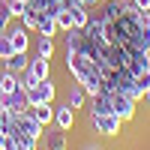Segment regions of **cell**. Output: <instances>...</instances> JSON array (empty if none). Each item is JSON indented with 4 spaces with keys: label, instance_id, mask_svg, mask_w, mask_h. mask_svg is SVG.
<instances>
[{
    "label": "cell",
    "instance_id": "d4e9b609",
    "mask_svg": "<svg viewBox=\"0 0 150 150\" xmlns=\"http://www.w3.org/2000/svg\"><path fill=\"white\" fill-rule=\"evenodd\" d=\"M102 3H111V0H102Z\"/></svg>",
    "mask_w": 150,
    "mask_h": 150
},
{
    "label": "cell",
    "instance_id": "603a6c76",
    "mask_svg": "<svg viewBox=\"0 0 150 150\" xmlns=\"http://www.w3.org/2000/svg\"><path fill=\"white\" fill-rule=\"evenodd\" d=\"M84 150H102V147H99V144H87Z\"/></svg>",
    "mask_w": 150,
    "mask_h": 150
},
{
    "label": "cell",
    "instance_id": "cb8c5ba5",
    "mask_svg": "<svg viewBox=\"0 0 150 150\" xmlns=\"http://www.w3.org/2000/svg\"><path fill=\"white\" fill-rule=\"evenodd\" d=\"M0 132H3V120H0Z\"/></svg>",
    "mask_w": 150,
    "mask_h": 150
},
{
    "label": "cell",
    "instance_id": "ba28073f",
    "mask_svg": "<svg viewBox=\"0 0 150 150\" xmlns=\"http://www.w3.org/2000/svg\"><path fill=\"white\" fill-rule=\"evenodd\" d=\"M42 138H45V150H66V147H69L66 132H63V129H57V126H54V129H48Z\"/></svg>",
    "mask_w": 150,
    "mask_h": 150
},
{
    "label": "cell",
    "instance_id": "277c9868",
    "mask_svg": "<svg viewBox=\"0 0 150 150\" xmlns=\"http://www.w3.org/2000/svg\"><path fill=\"white\" fill-rule=\"evenodd\" d=\"M36 6V3H33ZM33 30L39 33V36H57L60 30H57V21H54V15H48V12H42L39 6H36V24H33Z\"/></svg>",
    "mask_w": 150,
    "mask_h": 150
},
{
    "label": "cell",
    "instance_id": "5bb4252c",
    "mask_svg": "<svg viewBox=\"0 0 150 150\" xmlns=\"http://www.w3.org/2000/svg\"><path fill=\"white\" fill-rule=\"evenodd\" d=\"M63 45H66V51H81V45H84V30H78V27L66 30Z\"/></svg>",
    "mask_w": 150,
    "mask_h": 150
},
{
    "label": "cell",
    "instance_id": "44dd1931",
    "mask_svg": "<svg viewBox=\"0 0 150 150\" xmlns=\"http://www.w3.org/2000/svg\"><path fill=\"white\" fill-rule=\"evenodd\" d=\"M132 6L138 12H150V0H132Z\"/></svg>",
    "mask_w": 150,
    "mask_h": 150
},
{
    "label": "cell",
    "instance_id": "8fae6325",
    "mask_svg": "<svg viewBox=\"0 0 150 150\" xmlns=\"http://www.w3.org/2000/svg\"><path fill=\"white\" fill-rule=\"evenodd\" d=\"M30 111H33V117L39 120L45 129H48V126L54 123V102H45V105H33Z\"/></svg>",
    "mask_w": 150,
    "mask_h": 150
},
{
    "label": "cell",
    "instance_id": "8992f818",
    "mask_svg": "<svg viewBox=\"0 0 150 150\" xmlns=\"http://www.w3.org/2000/svg\"><path fill=\"white\" fill-rule=\"evenodd\" d=\"M27 72H30V78H33V81H45V78H51V60H45V57L36 54V57L30 60Z\"/></svg>",
    "mask_w": 150,
    "mask_h": 150
},
{
    "label": "cell",
    "instance_id": "4316f807",
    "mask_svg": "<svg viewBox=\"0 0 150 150\" xmlns=\"http://www.w3.org/2000/svg\"><path fill=\"white\" fill-rule=\"evenodd\" d=\"M147 18H150V12H147Z\"/></svg>",
    "mask_w": 150,
    "mask_h": 150
},
{
    "label": "cell",
    "instance_id": "30bf717a",
    "mask_svg": "<svg viewBox=\"0 0 150 150\" xmlns=\"http://www.w3.org/2000/svg\"><path fill=\"white\" fill-rule=\"evenodd\" d=\"M3 66L9 69V72H15V75H21L24 69L30 66V60H27V51H12L6 60H3Z\"/></svg>",
    "mask_w": 150,
    "mask_h": 150
},
{
    "label": "cell",
    "instance_id": "7c38bea8",
    "mask_svg": "<svg viewBox=\"0 0 150 150\" xmlns=\"http://www.w3.org/2000/svg\"><path fill=\"white\" fill-rule=\"evenodd\" d=\"M69 12H72V27L84 30V27H87V21H90V12H87V6H84V3H72Z\"/></svg>",
    "mask_w": 150,
    "mask_h": 150
},
{
    "label": "cell",
    "instance_id": "ac0fdd59",
    "mask_svg": "<svg viewBox=\"0 0 150 150\" xmlns=\"http://www.w3.org/2000/svg\"><path fill=\"white\" fill-rule=\"evenodd\" d=\"M6 3H9L12 18H21V15H24V9H27V3H24V0H6Z\"/></svg>",
    "mask_w": 150,
    "mask_h": 150
},
{
    "label": "cell",
    "instance_id": "9c48e42d",
    "mask_svg": "<svg viewBox=\"0 0 150 150\" xmlns=\"http://www.w3.org/2000/svg\"><path fill=\"white\" fill-rule=\"evenodd\" d=\"M6 36H9V42H12V51H27L30 48V36H27V27H12V30H6Z\"/></svg>",
    "mask_w": 150,
    "mask_h": 150
},
{
    "label": "cell",
    "instance_id": "7a4b0ae2",
    "mask_svg": "<svg viewBox=\"0 0 150 150\" xmlns=\"http://www.w3.org/2000/svg\"><path fill=\"white\" fill-rule=\"evenodd\" d=\"M57 99V87L51 78H45V81H36L33 87H27V102L30 108L33 105H45V102H54Z\"/></svg>",
    "mask_w": 150,
    "mask_h": 150
},
{
    "label": "cell",
    "instance_id": "3957f363",
    "mask_svg": "<svg viewBox=\"0 0 150 150\" xmlns=\"http://www.w3.org/2000/svg\"><path fill=\"white\" fill-rule=\"evenodd\" d=\"M90 126H93L99 135H108V138H114V135L123 132V120L114 114V111H108V114H93V117H90Z\"/></svg>",
    "mask_w": 150,
    "mask_h": 150
},
{
    "label": "cell",
    "instance_id": "5b68a950",
    "mask_svg": "<svg viewBox=\"0 0 150 150\" xmlns=\"http://www.w3.org/2000/svg\"><path fill=\"white\" fill-rule=\"evenodd\" d=\"M54 126L63 129V132H69V129L75 126V108H69L66 102L54 105Z\"/></svg>",
    "mask_w": 150,
    "mask_h": 150
},
{
    "label": "cell",
    "instance_id": "4fadbf2b",
    "mask_svg": "<svg viewBox=\"0 0 150 150\" xmlns=\"http://www.w3.org/2000/svg\"><path fill=\"white\" fill-rule=\"evenodd\" d=\"M18 75L15 72H9V69H3V75H0V96H9V93H15L18 90Z\"/></svg>",
    "mask_w": 150,
    "mask_h": 150
},
{
    "label": "cell",
    "instance_id": "2e32d148",
    "mask_svg": "<svg viewBox=\"0 0 150 150\" xmlns=\"http://www.w3.org/2000/svg\"><path fill=\"white\" fill-rule=\"evenodd\" d=\"M54 21H57V30H60V33L72 30V12H69V9H60L57 15H54Z\"/></svg>",
    "mask_w": 150,
    "mask_h": 150
},
{
    "label": "cell",
    "instance_id": "6da1fadb",
    "mask_svg": "<svg viewBox=\"0 0 150 150\" xmlns=\"http://www.w3.org/2000/svg\"><path fill=\"white\" fill-rule=\"evenodd\" d=\"M102 93H108V99H111V111H114L123 123L135 117V99H132L129 93H123V90H102Z\"/></svg>",
    "mask_w": 150,
    "mask_h": 150
},
{
    "label": "cell",
    "instance_id": "484cf974",
    "mask_svg": "<svg viewBox=\"0 0 150 150\" xmlns=\"http://www.w3.org/2000/svg\"><path fill=\"white\" fill-rule=\"evenodd\" d=\"M24 3H30V0H24Z\"/></svg>",
    "mask_w": 150,
    "mask_h": 150
},
{
    "label": "cell",
    "instance_id": "d6986e66",
    "mask_svg": "<svg viewBox=\"0 0 150 150\" xmlns=\"http://www.w3.org/2000/svg\"><path fill=\"white\" fill-rule=\"evenodd\" d=\"M9 54H12V42H9L6 33H0V60H6Z\"/></svg>",
    "mask_w": 150,
    "mask_h": 150
},
{
    "label": "cell",
    "instance_id": "52a82bcc",
    "mask_svg": "<svg viewBox=\"0 0 150 150\" xmlns=\"http://www.w3.org/2000/svg\"><path fill=\"white\" fill-rule=\"evenodd\" d=\"M87 99H90V96H87V90H84L78 81L69 84V90H66V105H69V108H75V111L84 108V105H87Z\"/></svg>",
    "mask_w": 150,
    "mask_h": 150
},
{
    "label": "cell",
    "instance_id": "ffe728a7",
    "mask_svg": "<svg viewBox=\"0 0 150 150\" xmlns=\"http://www.w3.org/2000/svg\"><path fill=\"white\" fill-rule=\"evenodd\" d=\"M15 150H39V141H33V138H18Z\"/></svg>",
    "mask_w": 150,
    "mask_h": 150
},
{
    "label": "cell",
    "instance_id": "e0dca14e",
    "mask_svg": "<svg viewBox=\"0 0 150 150\" xmlns=\"http://www.w3.org/2000/svg\"><path fill=\"white\" fill-rule=\"evenodd\" d=\"M9 18H12L9 3H6V0H0V33H6V30H9Z\"/></svg>",
    "mask_w": 150,
    "mask_h": 150
},
{
    "label": "cell",
    "instance_id": "7402d4cb",
    "mask_svg": "<svg viewBox=\"0 0 150 150\" xmlns=\"http://www.w3.org/2000/svg\"><path fill=\"white\" fill-rule=\"evenodd\" d=\"M144 102H147V108H150V87H147V93H144Z\"/></svg>",
    "mask_w": 150,
    "mask_h": 150
},
{
    "label": "cell",
    "instance_id": "9a60e30c",
    "mask_svg": "<svg viewBox=\"0 0 150 150\" xmlns=\"http://www.w3.org/2000/svg\"><path fill=\"white\" fill-rule=\"evenodd\" d=\"M36 54L51 60L54 57V36H39V42H36Z\"/></svg>",
    "mask_w": 150,
    "mask_h": 150
}]
</instances>
